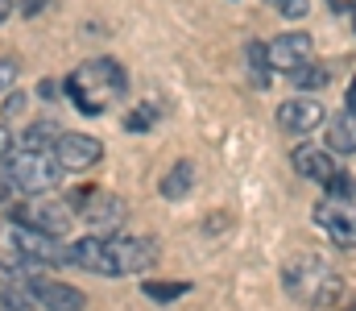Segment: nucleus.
<instances>
[{
    "label": "nucleus",
    "mask_w": 356,
    "mask_h": 311,
    "mask_svg": "<svg viewBox=\"0 0 356 311\" xmlns=\"http://www.w3.org/2000/svg\"><path fill=\"white\" fill-rule=\"evenodd\" d=\"M13 158V133H8V125H0V162H8Z\"/></svg>",
    "instance_id": "25"
},
{
    "label": "nucleus",
    "mask_w": 356,
    "mask_h": 311,
    "mask_svg": "<svg viewBox=\"0 0 356 311\" xmlns=\"http://www.w3.org/2000/svg\"><path fill=\"white\" fill-rule=\"evenodd\" d=\"M71 212L88 224L91 232H116V228L124 224V216H129V207H124L120 196H112V191H95V187L75 191Z\"/></svg>",
    "instance_id": "5"
},
{
    "label": "nucleus",
    "mask_w": 356,
    "mask_h": 311,
    "mask_svg": "<svg viewBox=\"0 0 356 311\" xmlns=\"http://www.w3.org/2000/svg\"><path fill=\"white\" fill-rule=\"evenodd\" d=\"M0 299H4V291H0Z\"/></svg>",
    "instance_id": "29"
},
{
    "label": "nucleus",
    "mask_w": 356,
    "mask_h": 311,
    "mask_svg": "<svg viewBox=\"0 0 356 311\" xmlns=\"http://www.w3.org/2000/svg\"><path fill=\"white\" fill-rule=\"evenodd\" d=\"M323 104L311 100V96H298V100H282L277 104V129L282 133H315L319 125H323Z\"/></svg>",
    "instance_id": "10"
},
{
    "label": "nucleus",
    "mask_w": 356,
    "mask_h": 311,
    "mask_svg": "<svg viewBox=\"0 0 356 311\" xmlns=\"http://www.w3.org/2000/svg\"><path fill=\"white\" fill-rule=\"evenodd\" d=\"M323 187H327V196H336V200H353V179H348L344 170H336Z\"/></svg>",
    "instance_id": "20"
},
{
    "label": "nucleus",
    "mask_w": 356,
    "mask_h": 311,
    "mask_svg": "<svg viewBox=\"0 0 356 311\" xmlns=\"http://www.w3.org/2000/svg\"><path fill=\"white\" fill-rule=\"evenodd\" d=\"M290 162H294V170H298L302 179H311V183H327V179L340 170L332 154H323V150H311V145H298Z\"/></svg>",
    "instance_id": "12"
},
{
    "label": "nucleus",
    "mask_w": 356,
    "mask_h": 311,
    "mask_svg": "<svg viewBox=\"0 0 356 311\" xmlns=\"http://www.w3.org/2000/svg\"><path fill=\"white\" fill-rule=\"evenodd\" d=\"M13 224H25V228H42L50 237L67 232L71 228V204H54V200H29V204L13 207Z\"/></svg>",
    "instance_id": "8"
},
{
    "label": "nucleus",
    "mask_w": 356,
    "mask_h": 311,
    "mask_svg": "<svg viewBox=\"0 0 356 311\" xmlns=\"http://www.w3.org/2000/svg\"><path fill=\"white\" fill-rule=\"evenodd\" d=\"M245 54H249L253 83H257V88H266V83H269V71H273V67H269V46H261V42H249V46H245Z\"/></svg>",
    "instance_id": "16"
},
{
    "label": "nucleus",
    "mask_w": 356,
    "mask_h": 311,
    "mask_svg": "<svg viewBox=\"0 0 356 311\" xmlns=\"http://www.w3.org/2000/svg\"><path fill=\"white\" fill-rule=\"evenodd\" d=\"M141 291H145V299H154V303H175L178 295L191 291V282H154V278H149Z\"/></svg>",
    "instance_id": "19"
},
{
    "label": "nucleus",
    "mask_w": 356,
    "mask_h": 311,
    "mask_svg": "<svg viewBox=\"0 0 356 311\" xmlns=\"http://www.w3.org/2000/svg\"><path fill=\"white\" fill-rule=\"evenodd\" d=\"M158 116H162L158 100H145L137 112H129V116H124V129H129V133H149V125H154Z\"/></svg>",
    "instance_id": "18"
},
{
    "label": "nucleus",
    "mask_w": 356,
    "mask_h": 311,
    "mask_svg": "<svg viewBox=\"0 0 356 311\" xmlns=\"http://www.w3.org/2000/svg\"><path fill=\"white\" fill-rule=\"evenodd\" d=\"M353 25H356V4H353Z\"/></svg>",
    "instance_id": "28"
},
{
    "label": "nucleus",
    "mask_w": 356,
    "mask_h": 311,
    "mask_svg": "<svg viewBox=\"0 0 356 311\" xmlns=\"http://www.w3.org/2000/svg\"><path fill=\"white\" fill-rule=\"evenodd\" d=\"M311 54H315V46H311L307 33H282V38L269 42V67L282 71V75H294L298 67H307Z\"/></svg>",
    "instance_id": "11"
},
{
    "label": "nucleus",
    "mask_w": 356,
    "mask_h": 311,
    "mask_svg": "<svg viewBox=\"0 0 356 311\" xmlns=\"http://www.w3.org/2000/svg\"><path fill=\"white\" fill-rule=\"evenodd\" d=\"M50 8V0H17V13L21 17H38V13H46Z\"/></svg>",
    "instance_id": "23"
},
{
    "label": "nucleus",
    "mask_w": 356,
    "mask_h": 311,
    "mask_svg": "<svg viewBox=\"0 0 356 311\" xmlns=\"http://www.w3.org/2000/svg\"><path fill=\"white\" fill-rule=\"evenodd\" d=\"M54 158L63 162L67 175H83V170H91V166L104 158V145H99L95 137H88V133H58Z\"/></svg>",
    "instance_id": "9"
},
{
    "label": "nucleus",
    "mask_w": 356,
    "mask_h": 311,
    "mask_svg": "<svg viewBox=\"0 0 356 311\" xmlns=\"http://www.w3.org/2000/svg\"><path fill=\"white\" fill-rule=\"evenodd\" d=\"M21 108H25V96H21V92H8V96H4V104H0V116L8 120V116H17Z\"/></svg>",
    "instance_id": "21"
},
{
    "label": "nucleus",
    "mask_w": 356,
    "mask_h": 311,
    "mask_svg": "<svg viewBox=\"0 0 356 311\" xmlns=\"http://www.w3.org/2000/svg\"><path fill=\"white\" fill-rule=\"evenodd\" d=\"M327 150L332 154H356V112H340L327 129Z\"/></svg>",
    "instance_id": "14"
},
{
    "label": "nucleus",
    "mask_w": 356,
    "mask_h": 311,
    "mask_svg": "<svg viewBox=\"0 0 356 311\" xmlns=\"http://www.w3.org/2000/svg\"><path fill=\"white\" fill-rule=\"evenodd\" d=\"M348 112H356V83L348 88Z\"/></svg>",
    "instance_id": "27"
},
{
    "label": "nucleus",
    "mask_w": 356,
    "mask_h": 311,
    "mask_svg": "<svg viewBox=\"0 0 356 311\" xmlns=\"http://www.w3.org/2000/svg\"><path fill=\"white\" fill-rule=\"evenodd\" d=\"M13 8H17V0H0V29H4V21L13 17Z\"/></svg>",
    "instance_id": "26"
},
{
    "label": "nucleus",
    "mask_w": 356,
    "mask_h": 311,
    "mask_svg": "<svg viewBox=\"0 0 356 311\" xmlns=\"http://www.w3.org/2000/svg\"><path fill=\"white\" fill-rule=\"evenodd\" d=\"M8 245H13V253L21 257V266H58V262H71V245H63L58 237H50V232H42V228L13 224Z\"/></svg>",
    "instance_id": "6"
},
{
    "label": "nucleus",
    "mask_w": 356,
    "mask_h": 311,
    "mask_svg": "<svg viewBox=\"0 0 356 311\" xmlns=\"http://www.w3.org/2000/svg\"><path fill=\"white\" fill-rule=\"evenodd\" d=\"M191 187H195V162H175L170 170H166V179H162V200H170V204H178V200H186L191 196Z\"/></svg>",
    "instance_id": "13"
},
{
    "label": "nucleus",
    "mask_w": 356,
    "mask_h": 311,
    "mask_svg": "<svg viewBox=\"0 0 356 311\" xmlns=\"http://www.w3.org/2000/svg\"><path fill=\"white\" fill-rule=\"evenodd\" d=\"M315 224L327 232L332 245L356 249V204L353 200H336V196L319 200V204H315Z\"/></svg>",
    "instance_id": "7"
},
{
    "label": "nucleus",
    "mask_w": 356,
    "mask_h": 311,
    "mask_svg": "<svg viewBox=\"0 0 356 311\" xmlns=\"http://www.w3.org/2000/svg\"><path fill=\"white\" fill-rule=\"evenodd\" d=\"M124 88H129V79H124V67L116 58H91L83 67H75L67 79V96L75 100L83 116H99L112 100L124 96Z\"/></svg>",
    "instance_id": "2"
},
{
    "label": "nucleus",
    "mask_w": 356,
    "mask_h": 311,
    "mask_svg": "<svg viewBox=\"0 0 356 311\" xmlns=\"http://www.w3.org/2000/svg\"><path fill=\"white\" fill-rule=\"evenodd\" d=\"M290 79H294L302 92H311V88H323V83L332 79V71H327V63H315V58H311V63H307V67H298Z\"/></svg>",
    "instance_id": "17"
},
{
    "label": "nucleus",
    "mask_w": 356,
    "mask_h": 311,
    "mask_svg": "<svg viewBox=\"0 0 356 311\" xmlns=\"http://www.w3.org/2000/svg\"><path fill=\"white\" fill-rule=\"evenodd\" d=\"M282 17H307V0H277Z\"/></svg>",
    "instance_id": "22"
},
{
    "label": "nucleus",
    "mask_w": 356,
    "mask_h": 311,
    "mask_svg": "<svg viewBox=\"0 0 356 311\" xmlns=\"http://www.w3.org/2000/svg\"><path fill=\"white\" fill-rule=\"evenodd\" d=\"M54 141H58V129H54L50 120L29 125V129L21 133V150H54Z\"/></svg>",
    "instance_id": "15"
},
{
    "label": "nucleus",
    "mask_w": 356,
    "mask_h": 311,
    "mask_svg": "<svg viewBox=\"0 0 356 311\" xmlns=\"http://www.w3.org/2000/svg\"><path fill=\"white\" fill-rule=\"evenodd\" d=\"M63 162L54 158V150H21L8 158V179L17 191L25 196H42V191H54L63 183Z\"/></svg>",
    "instance_id": "4"
},
{
    "label": "nucleus",
    "mask_w": 356,
    "mask_h": 311,
    "mask_svg": "<svg viewBox=\"0 0 356 311\" xmlns=\"http://www.w3.org/2000/svg\"><path fill=\"white\" fill-rule=\"evenodd\" d=\"M286 291H290L298 303L323 308V303H336V299H340L344 282H340V274H336L323 257L307 253V257H294V262L286 266Z\"/></svg>",
    "instance_id": "3"
},
{
    "label": "nucleus",
    "mask_w": 356,
    "mask_h": 311,
    "mask_svg": "<svg viewBox=\"0 0 356 311\" xmlns=\"http://www.w3.org/2000/svg\"><path fill=\"white\" fill-rule=\"evenodd\" d=\"M158 257V245L149 237H120V232H91L71 245V262L88 274L104 278H124L149 270Z\"/></svg>",
    "instance_id": "1"
},
{
    "label": "nucleus",
    "mask_w": 356,
    "mask_h": 311,
    "mask_svg": "<svg viewBox=\"0 0 356 311\" xmlns=\"http://www.w3.org/2000/svg\"><path fill=\"white\" fill-rule=\"evenodd\" d=\"M13 83H17V63L13 58H0V92L13 88Z\"/></svg>",
    "instance_id": "24"
}]
</instances>
